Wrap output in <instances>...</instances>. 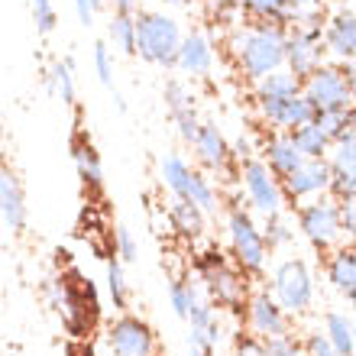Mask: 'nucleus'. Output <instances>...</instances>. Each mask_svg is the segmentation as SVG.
Listing matches in <instances>:
<instances>
[{"label":"nucleus","mask_w":356,"mask_h":356,"mask_svg":"<svg viewBox=\"0 0 356 356\" xmlns=\"http://www.w3.org/2000/svg\"><path fill=\"white\" fill-rule=\"evenodd\" d=\"M285 36L289 29L272 19H253L234 26L227 39V52L234 58V68L246 81H259L269 72L285 68Z\"/></svg>","instance_id":"nucleus-1"},{"label":"nucleus","mask_w":356,"mask_h":356,"mask_svg":"<svg viewBox=\"0 0 356 356\" xmlns=\"http://www.w3.org/2000/svg\"><path fill=\"white\" fill-rule=\"evenodd\" d=\"M181 23L162 10H140L133 13V56L159 68L175 65V52L181 46Z\"/></svg>","instance_id":"nucleus-2"},{"label":"nucleus","mask_w":356,"mask_h":356,"mask_svg":"<svg viewBox=\"0 0 356 356\" xmlns=\"http://www.w3.org/2000/svg\"><path fill=\"white\" fill-rule=\"evenodd\" d=\"M298 230L321 253H330V250L350 243L347 234H343V224H340V204L327 195L298 204Z\"/></svg>","instance_id":"nucleus-3"},{"label":"nucleus","mask_w":356,"mask_h":356,"mask_svg":"<svg viewBox=\"0 0 356 356\" xmlns=\"http://www.w3.org/2000/svg\"><path fill=\"white\" fill-rule=\"evenodd\" d=\"M301 94L314 111H340L353 107V65L324 62L301 81Z\"/></svg>","instance_id":"nucleus-4"},{"label":"nucleus","mask_w":356,"mask_h":356,"mask_svg":"<svg viewBox=\"0 0 356 356\" xmlns=\"http://www.w3.org/2000/svg\"><path fill=\"white\" fill-rule=\"evenodd\" d=\"M272 298L279 301V308L295 318V314H305L314 305V272L305 259L291 256V259H282L272 272Z\"/></svg>","instance_id":"nucleus-5"},{"label":"nucleus","mask_w":356,"mask_h":356,"mask_svg":"<svg viewBox=\"0 0 356 356\" xmlns=\"http://www.w3.org/2000/svg\"><path fill=\"white\" fill-rule=\"evenodd\" d=\"M227 240H230V253H234L236 269L250 272V275H263L266 263H269V250H266L259 224L253 220L250 211L230 207V214H227Z\"/></svg>","instance_id":"nucleus-6"},{"label":"nucleus","mask_w":356,"mask_h":356,"mask_svg":"<svg viewBox=\"0 0 356 356\" xmlns=\"http://www.w3.org/2000/svg\"><path fill=\"white\" fill-rule=\"evenodd\" d=\"M246 272L230 266L220 253H207L197 263V282L204 285L211 305H220L227 311H240L246 305Z\"/></svg>","instance_id":"nucleus-7"},{"label":"nucleus","mask_w":356,"mask_h":356,"mask_svg":"<svg viewBox=\"0 0 356 356\" xmlns=\"http://www.w3.org/2000/svg\"><path fill=\"white\" fill-rule=\"evenodd\" d=\"M236 178H240V188H243L246 195V204L253 207L256 214H279L285 211V195H282V181L269 172L259 156H250V159L240 162V169H236Z\"/></svg>","instance_id":"nucleus-8"},{"label":"nucleus","mask_w":356,"mask_h":356,"mask_svg":"<svg viewBox=\"0 0 356 356\" xmlns=\"http://www.w3.org/2000/svg\"><path fill=\"white\" fill-rule=\"evenodd\" d=\"M324 62H327V56H324V46H321V26L289 29V36H285V72L291 78L305 81Z\"/></svg>","instance_id":"nucleus-9"},{"label":"nucleus","mask_w":356,"mask_h":356,"mask_svg":"<svg viewBox=\"0 0 356 356\" xmlns=\"http://www.w3.org/2000/svg\"><path fill=\"white\" fill-rule=\"evenodd\" d=\"M321 46L334 65H353L356 56V13L353 7H337V13L324 17L321 23Z\"/></svg>","instance_id":"nucleus-10"},{"label":"nucleus","mask_w":356,"mask_h":356,"mask_svg":"<svg viewBox=\"0 0 356 356\" xmlns=\"http://www.w3.org/2000/svg\"><path fill=\"white\" fill-rule=\"evenodd\" d=\"M246 321H250L253 337H259V340L291 334V318L279 308V301L269 295V289H259L253 295H246Z\"/></svg>","instance_id":"nucleus-11"},{"label":"nucleus","mask_w":356,"mask_h":356,"mask_svg":"<svg viewBox=\"0 0 356 356\" xmlns=\"http://www.w3.org/2000/svg\"><path fill=\"white\" fill-rule=\"evenodd\" d=\"M256 107H259V120L269 127V130L289 133L301 123L314 120V107L305 101V94H289V97H256Z\"/></svg>","instance_id":"nucleus-12"},{"label":"nucleus","mask_w":356,"mask_h":356,"mask_svg":"<svg viewBox=\"0 0 356 356\" xmlns=\"http://www.w3.org/2000/svg\"><path fill=\"white\" fill-rule=\"evenodd\" d=\"M107 347L111 356H156V334L146 321L120 314L107 334Z\"/></svg>","instance_id":"nucleus-13"},{"label":"nucleus","mask_w":356,"mask_h":356,"mask_svg":"<svg viewBox=\"0 0 356 356\" xmlns=\"http://www.w3.org/2000/svg\"><path fill=\"white\" fill-rule=\"evenodd\" d=\"M330 181V165L324 159H305L291 175L282 178V195L285 204H305L311 197L327 195Z\"/></svg>","instance_id":"nucleus-14"},{"label":"nucleus","mask_w":356,"mask_h":356,"mask_svg":"<svg viewBox=\"0 0 356 356\" xmlns=\"http://www.w3.org/2000/svg\"><path fill=\"white\" fill-rule=\"evenodd\" d=\"M214 62H217V52H214V42L195 29V33H188L181 36V46L175 52V65L185 78H207L214 72Z\"/></svg>","instance_id":"nucleus-15"},{"label":"nucleus","mask_w":356,"mask_h":356,"mask_svg":"<svg viewBox=\"0 0 356 356\" xmlns=\"http://www.w3.org/2000/svg\"><path fill=\"white\" fill-rule=\"evenodd\" d=\"M165 107H169L172 120L178 127V136L191 146L197 127H201V117H197V104H195V91L185 78H172L165 85Z\"/></svg>","instance_id":"nucleus-16"},{"label":"nucleus","mask_w":356,"mask_h":356,"mask_svg":"<svg viewBox=\"0 0 356 356\" xmlns=\"http://www.w3.org/2000/svg\"><path fill=\"white\" fill-rule=\"evenodd\" d=\"M256 156L269 165V172L279 178V181L285 175H291V172L305 162V156L295 149V143H291L289 133H279V130H269V136H263V143H259Z\"/></svg>","instance_id":"nucleus-17"},{"label":"nucleus","mask_w":356,"mask_h":356,"mask_svg":"<svg viewBox=\"0 0 356 356\" xmlns=\"http://www.w3.org/2000/svg\"><path fill=\"white\" fill-rule=\"evenodd\" d=\"M191 149H195L197 162L204 165V169H214V172H224L230 162H234V156H230V143H227V136L220 133V127L217 123H204L201 120V127H197L195 140H191Z\"/></svg>","instance_id":"nucleus-18"},{"label":"nucleus","mask_w":356,"mask_h":356,"mask_svg":"<svg viewBox=\"0 0 356 356\" xmlns=\"http://www.w3.org/2000/svg\"><path fill=\"white\" fill-rule=\"evenodd\" d=\"M0 217L10 234L26 230V197H23V188L13 178V172L7 169H0Z\"/></svg>","instance_id":"nucleus-19"},{"label":"nucleus","mask_w":356,"mask_h":356,"mask_svg":"<svg viewBox=\"0 0 356 356\" xmlns=\"http://www.w3.org/2000/svg\"><path fill=\"white\" fill-rule=\"evenodd\" d=\"M327 279L343 298L353 301V295H356V250H353V243H343V246H337V250H330Z\"/></svg>","instance_id":"nucleus-20"},{"label":"nucleus","mask_w":356,"mask_h":356,"mask_svg":"<svg viewBox=\"0 0 356 356\" xmlns=\"http://www.w3.org/2000/svg\"><path fill=\"white\" fill-rule=\"evenodd\" d=\"M169 224L178 236L185 240H201L207 230V214L201 207H195L191 201H181V197H172L169 204Z\"/></svg>","instance_id":"nucleus-21"},{"label":"nucleus","mask_w":356,"mask_h":356,"mask_svg":"<svg viewBox=\"0 0 356 356\" xmlns=\"http://www.w3.org/2000/svg\"><path fill=\"white\" fill-rule=\"evenodd\" d=\"M42 88L62 104H75L78 81H75V62L72 58H56L52 65L42 72Z\"/></svg>","instance_id":"nucleus-22"},{"label":"nucleus","mask_w":356,"mask_h":356,"mask_svg":"<svg viewBox=\"0 0 356 356\" xmlns=\"http://www.w3.org/2000/svg\"><path fill=\"white\" fill-rule=\"evenodd\" d=\"M353 318L347 311H327L324 314V337L330 340V347L337 350V356H356V334H353Z\"/></svg>","instance_id":"nucleus-23"},{"label":"nucleus","mask_w":356,"mask_h":356,"mask_svg":"<svg viewBox=\"0 0 356 356\" xmlns=\"http://www.w3.org/2000/svg\"><path fill=\"white\" fill-rule=\"evenodd\" d=\"M289 136H291V143H295V149H298L305 159H324L330 149V136L321 130L314 120L289 130Z\"/></svg>","instance_id":"nucleus-24"},{"label":"nucleus","mask_w":356,"mask_h":356,"mask_svg":"<svg viewBox=\"0 0 356 356\" xmlns=\"http://www.w3.org/2000/svg\"><path fill=\"white\" fill-rule=\"evenodd\" d=\"M181 201H191V204L201 207L204 214H217V207H220V191H217L214 181H211L204 172L191 169L188 185H185V197H181Z\"/></svg>","instance_id":"nucleus-25"},{"label":"nucleus","mask_w":356,"mask_h":356,"mask_svg":"<svg viewBox=\"0 0 356 356\" xmlns=\"http://www.w3.org/2000/svg\"><path fill=\"white\" fill-rule=\"evenodd\" d=\"M72 159H75V169L81 175L88 188H104V169H101V156L88 140H75L72 143Z\"/></svg>","instance_id":"nucleus-26"},{"label":"nucleus","mask_w":356,"mask_h":356,"mask_svg":"<svg viewBox=\"0 0 356 356\" xmlns=\"http://www.w3.org/2000/svg\"><path fill=\"white\" fill-rule=\"evenodd\" d=\"M259 234H263L266 250H289V246L295 243V227H291V220H289V214H285V211L263 217Z\"/></svg>","instance_id":"nucleus-27"},{"label":"nucleus","mask_w":356,"mask_h":356,"mask_svg":"<svg viewBox=\"0 0 356 356\" xmlns=\"http://www.w3.org/2000/svg\"><path fill=\"white\" fill-rule=\"evenodd\" d=\"M253 85H256V97H289V94H301V81L291 78L285 68L269 72V75H263L259 81H253Z\"/></svg>","instance_id":"nucleus-28"},{"label":"nucleus","mask_w":356,"mask_h":356,"mask_svg":"<svg viewBox=\"0 0 356 356\" xmlns=\"http://www.w3.org/2000/svg\"><path fill=\"white\" fill-rule=\"evenodd\" d=\"M314 123H318L321 130L330 136V143H334V140H340V136L353 133L356 113H353V107H340V111H314Z\"/></svg>","instance_id":"nucleus-29"},{"label":"nucleus","mask_w":356,"mask_h":356,"mask_svg":"<svg viewBox=\"0 0 356 356\" xmlns=\"http://www.w3.org/2000/svg\"><path fill=\"white\" fill-rule=\"evenodd\" d=\"M162 172V185L172 191V197H185V185H188V175H191V165H188L178 152H169L159 165Z\"/></svg>","instance_id":"nucleus-30"},{"label":"nucleus","mask_w":356,"mask_h":356,"mask_svg":"<svg viewBox=\"0 0 356 356\" xmlns=\"http://www.w3.org/2000/svg\"><path fill=\"white\" fill-rule=\"evenodd\" d=\"M330 169L337 172H353L356 175V133H347V136H340V140L330 143L327 156H324Z\"/></svg>","instance_id":"nucleus-31"},{"label":"nucleus","mask_w":356,"mask_h":356,"mask_svg":"<svg viewBox=\"0 0 356 356\" xmlns=\"http://www.w3.org/2000/svg\"><path fill=\"white\" fill-rule=\"evenodd\" d=\"M107 295H111L113 308L127 311V305H130V285H127V272H123V263L117 256L107 259Z\"/></svg>","instance_id":"nucleus-32"},{"label":"nucleus","mask_w":356,"mask_h":356,"mask_svg":"<svg viewBox=\"0 0 356 356\" xmlns=\"http://www.w3.org/2000/svg\"><path fill=\"white\" fill-rule=\"evenodd\" d=\"M107 39L123 56H133V13H113L107 23Z\"/></svg>","instance_id":"nucleus-33"},{"label":"nucleus","mask_w":356,"mask_h":356,"mask_svg":"<svg viewBox=\"0 0 356 356\" xmlns=\"http://www.w3.org/2000/svg\"><path fill=\"white\" fill-rule=\"evenodd\" d=\"M91 62H94V72H97V81H101L107 91H113V56H111V46H107L104 39L94 42Z\"/></svg>","instance_id":"nucleus-34"},{"label":"nucleus","mask_w":356,"mask_h":356,"mask_svg":"<svg viewBox=\"0 0 356 356\" xmlns=\"http://www.w3.org/2000/svg\"><path fill=\"white\" fill-rule=\"evenodd\" d=\"M327 197H334V201H356V175H353V172L330 169Z\"/></svg>","instance_id":"nucleus-35"},{"label":"nucleus","mask_w":356,"mask_h":356,"mask_svg":"<svg viewBox=\"0 0 356 356\" xmlns=\"http://www.w3.org/2000/svg\"><path fill=\"white\" fill-rule=\"evenodd\" d=\"M33 23H36V33L42 39L56 33L58 13H56V7H52V0H33Z\"/></svg>","instance_id":"nucleus-36"},{"label":"nucleus","mask_w":356,"mask_h":356,"mask_svg":"<svg viewBox=\"0 0 356 356\" xmlns=\"http://www.w3.org/2000/svg\"><path fill=\"white\" fill-rule=\"evenodd\" d=\"M113 246H117V259L120 263H136L140 259V243H136V236H133L130 227H117L113 230Z\"/></svg>","instance_id":"nucleus-37"},{"label":"nucleus","mask_w":356,"mask_h":356,"mask_svg":"<svg viewBox=\"0 0 356 356\" xmlns=\"http://www.w3.org/2000/svg\"><path fill=\"white\" fill-rule=\"evenodd\" d=\"M236 3H240V10H246L253 19H272V23H275L279 7H282V0H236Z\"/></svg>","instance_id":"nucleus-38"},{"label":"nucleus","mask_w":356,"mask_h":356,"mask_svg":"<svg viewBox=\"0 0 356 356\" xmlns=\"http://www.w3.org/2000/svg\"><path fill=\"white\" fill-rule=\"evenodd\" d=\"M263 350H266V356H305L301 343L291 337V334H285V337L263 340Z\"/></svg>","instance_id":"nucleus-39"},{"label":"nucleus","mask_w":356,"mask_h":356,"mask_svg":"<svg viewBox=\"0 0 356 356\" xmlns=\"http://www.w3.org/2000/svg\"><path fill=\"white\" fill-rule=\"evenodd\" d=\"M301 350H305V356H337V350L330 347V340L324 337V330L321 327L308 330V337H305Z\"/></svg>","instance_id":"nucleus-40"},{"label":"nucleus","mask_w":356,"mask_h":356,"mask_svg":"<svg viewBox=\"0 0 356 356\" xmlns=\"http://www.w3.org/2000/svg\"><path fill=\"white\" fill-rule=\"evenodd\" d=\"M169 301H172L175 318L185 321V314H188V289H185V279H172L169 282Z\"/></svg>","instance_id":"nucleus-41"},{"label":"nucleus","mask_w":356,"mask_h":356,"mask_svg":"<svg viewBox=\"0 0 356 356\" xmlns=\"http://www.w3.org/2000/svg\"><path fill=\"white\" fill-rule=\"evenodd\" d=\"M234 356H266L263 340L253 337V334H236V340H234Z\"/></svg>","instance_id":"nucleus-42"},{"label":"nucleus","mask_w":356,"mask_h":356,"mask_svg":"<svg viewBox=\"0 0 356 356\" xmlns=\"http://www.w3.org/2000/svg\"><path fill=\"white\" fill-rule=\"evenodd\" d=\"M72 7H75V17L81 26H94L97 10H101V0H72Z\"/></svg>","instance_id":"nucleus-43"},{"label":"nucleus","mask_w":356,"mask_h":356,"mask_svg":"<svg viewBox=\"0 0 356 356\" xmlns=\"http://www.w3.org/2000/svg\"><path fill=\"white\" fill-rule=\"evenodd\" d=\"M185 343H188V356H214V347H211L204 334H201V330H195V327H188Z\"/></svg>","instance_id":"nucleus-44"},{"label":"nucleus","mask_w":356,"mask_h":356,"mask_svg":"<svg viewBox=\"0 0 356 356\" xmlns=\"http://www.w3.org/2000/svg\"><path fill=\"white\" fill-rule=\"evenodd\" d=\"M340 204V224H343V234L347 240L353 243V234H356V201H337Z\"/></svg>","instance_id":"nucleus-45"},{"label":"nucleus","mask_w":356,"mask_h":356,"mask_svg":"<svg viewBox=\"0 0 356 356\" xmlns=\"http://www.w3.org/2000/svg\"><path fill=\"white\" fill-rule=\"evenodd\" d=\"M113 13H136V0H113Z\"/></svg>","instance_id":"nucleus-46"},{"label":"nucleus","mask_w":356,"mask_h":356,"mask_svg":"<svg viewBox=\"0 0 356 356\" xmlns=\"http://www.w3.org/2000/svg\"><path fill=\"white\" fill-rule=\"evenodd\" d=\"M113 107H117V113H127V101H123V94L117 91V88H113Z\"/></svg>","instance_id":"nucleus-47"},{"label":"nucleus","mask_w":356,"mask_h":356,"mask_svg":"<svg viewBox=\"0 0 356 356\" xmlns=\"http://www.w3.org/2000/svg\"><path fill=\"white\" fill-rule=\"evenodd\" d=\"M321 3H343V0H321Z\"/></svg>","instance_id":"nucleus-48"}]
</instances>
